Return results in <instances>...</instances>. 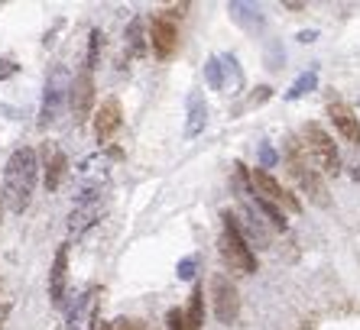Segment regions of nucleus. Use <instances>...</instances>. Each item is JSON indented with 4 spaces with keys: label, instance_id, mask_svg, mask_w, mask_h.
<instances>
[{
    "label": "nucleus",
    "instance_id": "nucleus-3",
    "mask_svg": "<svg viewBox=\"0 0 360 330\" xmlns=\"http://www.w3.org/2000/svg\"><path fill=\"white\" fill-rule=\"evenodd\" d=\"M285 165H289V175H292L295 182H299V188L305 191V194H309L315 204H319V207H328V204H331L325 182H321L319 172L311 169V162L305 159V152H302V146H299L295 140H289V146H285Z\"/></svg>",
    "mask_w": 360,
    "mask_h": 330
},
{
    "label": "nucleus",
    "instance_id": "nucleus-31",
    "mask_svg": "<svg viewBox=\"0 0 360 330\" xmlns=\"http://www.w3.org/2000/svg\"><path fill=\"white\" fill-rule=\"evenodd\" d=\"M4 207H7V201H4V188H0V220H4Z\"/></svg>",
    "mask_w": 360,
    "mask_h": 330
},
{
    "label": "nucleus",
    "instance_id": "nucleus-14",
    "mask_svg": "<svg viewBox=\"0 0 360 330\" xmlns=\"http://www.w3.org/2000/svg\"><path fill=\"white\" fill-rule=\"evenodd\" d=\"M65 289H68V246H59L49 272V301L56 308L65 305Z\"/></svg>",
    "mask_w": 360,
    "mask_h": 330
},
{
    "label": "nucleus",
    "instance_id": "nucleus-15",
    "mask_svg": "<svg viewBox=\"0 0 360 330\" xmlns=\"http://www.w3.org/2000/svg\"><path fill=\"white\" fill-rule=\"evenodd\" d=\"M42 152H46V188L59 191L62 178H65V172H68V159H65V152H62L56 143H46Z\"/></svg>",
    "mask_w": 360,
    "mask_h": 330
},
{
    "label": "nucleus",
    "instance_id": "nucleus-29",
    "mask_svg": "<svg viewBox=\"0 0 360 330\" xmlns=\"http://www.w3.org/2000/svg\"><path fill=\"white\" fill-rule=\"evenodd\" d=\"M7 314H10V301L7 298H0V324L7 321Z\"/></svg>",
    "mask_w": 360,
    "mask_h": 330
},
{
    "label": "nucleus",
    "instance_id": "nucleus-6",
    "mask_svg": "<svg viewBox=\"0 0 360 330\" xmlns=\"http://www.w3.org/2000/svg\"><path fill=\"white\" fill-rule=\"evenodd\" d=\"M205 81H208L211 91H221V94H240L243 88V72L237 65V58L231 52L224 55H211L208 65H205Z\"/></svg>",
    "mask_w": 360,
    "mask_h": 330
},
{
    "label": "nucleus",
    "instance_id": "nucleus-17",
    "mask_svg": "<svg viewBox=\"0 0 360 330\" xmlns=\"http://www.w3.org/2000/svg\"><path fill=\"white\" fill-rule=\"evenodd\" d=\"M201 324H205V289L195 285L188 308H185V330H201Z\"/></svg>",
    "mask_w": 360,
    "mask_h": 330
},
{
    "label": "nucleus",
    "instance_id": "nucleus-18",
    "mask_svg": "<svg viewBox=\"0 0 360 330\" xmlns=\"http://www.w3.org/2000/svg\"><path fill=\"white\" fill-rule=\"evenodd\" d=\"M231 17L237 20V23H243L247 29H257V26H263V17H260V7H253V4H231Z\"/></svg>",
    "mask_w": 360,
    "mask_h": 330
},
{
    "label": "nucleus",
    "instance_id": "nucleus-11",
    "mask_svg": "<svg viewBox=\"0 0 360 330\" xmlns=\"http://www.w3.org/2000/svg\"><path fill=\"white\" fill-rule=\"evenodd\" d=\"M91 104H94V78H91V72L84 68L82 74H75L72 91H68V107H72L75 124H84V120H88V114H91Z\"/></svg>",
    "mask_w": 360,
    "mask_h": 330
},
{
    "label": "nucleus",
    "instance_id": "nucleus-24",
    "mask_svg": "<svg viewBox=\"0 0 360 330\" xmlns=\"http://www.w3.org/2000/svg\"><path fill=\"white\" fill-rule=\"evenodd\" d=\"M195 269H198V256H185L182 263H179V279H192Z\"/></svg>",
    "mask_w": 360,
    "mask_h": 330
},
{
    "label": "nucleus",
    "instance_id": "nucleus-10",
    "mask_svg": "<svg viewBox=\"0 0 360 330\" xmlns=\"http://www.w3.org/2000/svg\"><path fill=\"white\" fill-rule=\"evenodd\" d=\"M150 46H153V55L156 58H172L179 49V26L172 23L169 17H153L150 20Z\"/></svg>",
    "mask_w": 360,
    "mask_h": 330
},
{
    "label": "nucleus",
    "instance_id": "nucleus-19",
    "mask_svg": "<svg viewBox=\"0 0 360 330\" xmlns=\"http://www.w3.org/2000/svg\"><path fill=\"white\" fill-rule=\"evenodd\" d=\"M146 52V29H143V20H134L127 26V55H143Z\"/></svg>",
    "mask_w": 360,
    "mask_h": 330
},
{
    "label": "nucleus",
    "instance_id": "nucleus-21",
    "mask_svg": "<svg viewBox=\"0 0 360 330\" xmlns=\"http://www.w3.org/2000/svg\"><path fill=\"white\" fill-rule=\"evenodd\" d=\"M315 84H319V74H315V72H305V74H299V78H295V84H292V88H289V91H285V98H289V100H299L302 94L315 91Z\"/></svg>",
    "mask_w": 360,
    "mask_h": 330
},
{
    "label": "nucleus",
    "instance_id": "nucleus-12",
    "mask_svg": "<svg viewBox=\"0 0 360 330\" xmlns=\"http://www.w3.org/2000/svg\"><path fill=\"white\" fill-rule=\"evenodd\" d=\"M328 117H331V124H335V130L341 133L344 140L360 146V117L354 114L344 100H338V98L328 100Z\"/></svg>",
    "mask_w": 360,
    "mask_h": 330
},
{
    "label": "nucleus",
    "instance_id": "nucleus-9",
    "mask_svg": "<svg viewBox=\"0 0 360 330\" xmlns=\"http://www.w3.org/2000/svg\"><path fill=\"white\" fill-rule=\"evenodd\" d=\"M101 214H104L101 191H82V194H78L75 211H72V217H68V230L78 237V233H84L88 227H94V223L101 220Z\"/></svg>",
    "mask_w": 360,
    "mask_h": 330
},
{
    "label": "nucleus",
    "instance_id": "nucleus-8",
    "mask_svg": "<svg viewBox=\"0 0 360 330\" xmlns=\"http://www.w3.org/2000/svg\"><path fill=\"white\" fill-rule=\"evenodd\" d=\"M211 298H214V314H218L221 324H234L237 314H240V295H237V285L227 275H214L211 279Z\"/></svg>",
    "mask_w": 360,
    "mask_h": 330
},
{
    "label": "nucleus",
    "instance_id": "nucleus-1",
    "mask_svg": "<svg viewBox=\"0 0 360 330\" xmlns=\"http://www.w3.org/2000/svg\"><path fill=\"white\" fill-rule=\"evenodd\" d=\"M36 178H39L36 149L20 146L7 159V169H4V201H7V207L13 214H23L26 207H30L33 191H36Z\"/></svg>",
    "mask_w": 360,
    "mask_h": 330
},
{
    "label": "nucleus",
    "instance_id": "nucleus-27",
    "mask_svg": "<svg viewBox=\"0 0 360 330\" xmlns=\"http://www.w3.org/2000/svg\"><path fill=\"white\" fill-rule=\"evenodd\" d=\"M257 91H260V94H253V98L247 100V107H260L263 100H269V94H273V88H257ZM247 107H243V110H247Z\"/></svg>",
    "mask_w": 360,
    "mask_h": 330
},
{
    "label": "nucleus",
    "instance_id": "nucleus-30",
    "mask_svg": "<svg viewBox=\"0 0 360 330\" xmlns=\"http://www.w3.org/2000/svg\"><path fill=\"white\" fill-rule=\"evenodd\" d=\"M91 330H114V324H108V321H101V317H94Z\"/></svg>",
    "mask_w": 360,
    "mask_h": 330
},
{
    "label": "nucleus",
    "instance_id": "nucleus-25",
    "mask_svg": "<svg viewBox=\"0 0 360 330\" xmlns=\"http://www.w3.org/2000/svg\"><path fill=\"white\" fill-rule=\"evenodd\" d=\"M166 330H185V314L179 311V308H172V311L166 314Z\"/></svg>",
    "mask_w": 360,
    "mask_h": 330
},
{
    "label": "nucleus",
    "instance_id": "nucleus-2",
    "mask_svg": "<svg viewBox=\"0 0 360 330\" xmlns=\"http://www.w3.org/2000/svg\"><path fill=\"white\" fill-rule=\"evenodd\" d=\"M299 136H302L299 146H302V152H305V159H309L311 165H319L321 172H328V175L341 172V156H338L335 140H331L319 124H305Z\"/></svg>",
    "mask_w": 360,
    "mask_h": 330
},
{
    "label": "nucleus",
    "instance_id": "nucleus-26",
    "mask_svg": "<svg viewBox=\"0 0 360 330\" xmlns=\"http://www.w3.org/2000/svg\"><path fill=\"white\" fill-rule=\"evenodd\" d=\"M17 72H20V65L13 62V58H0V81H7V78H13Z\"/></svg>",
    "mask_w": 360,
    "mask_h": 330
},
{
    "label": "nucleus",
    "instance_id": "nucleus-4",
    "mask_svg": "<svg viewBox=\"0 0 360 330\" xmlns=\"http://www.w3.org/2000/svg\"><path fill=\"white\" fill-rule=\"evenodd\" d=\"M218 253L227 269L237 275H250L253 269H257V256H253L250 243L240 237V230L231 223L227 214H224V230H221V239H218Z\"/></svg>",
    "mask_w": 360,
    "mask_h": 330
},
{
    "label": "nucleus",
    "instance_id": "nucleus-7",
    "mask_svg": "<svg viewBox=\"0 0 360 330\" xmlns=\"http://www.w3.org/2000/svg\"><path fill=\"white\" fill-rule=\"evenodd\" d=\"M250 185H253V191H257V198L269 201V204H276V207H285V211H292V214H299V211H302L299 198H295V194H289V191H285L283 185H279L276 178L266 172V169H260V165L250 172Z\"/></svg>",
    "mask_w": 360,
    "mask_h": 330
},
{
    "label": "nucleus",
    "instance_id": "nucleus-28",
    "mask_svg": "<svg viewBox=\"0 0 360 330\" xmlns=\"http://www.w3.org/2000/svg\"><path fill=\"white\" fill-rule=\"evenodd\" d=\"M273 162H276V152H273L269 146H263V165H260V169H269Z\"/></svg>",
    "mask_w": 360,
    "mask_h": 330
},
{
    "label": "nucleus",
    "instance_id": "nucleus-16",
    "mask_svg": "<svg viewBox=\"0 0 360 330\" xmlns=\"http://www.w3.org/2000/svg\"><path fill=\"white\" fill-rule=\"evenodd\" d=\"M208 124V104L201 94H192L188 98V120H185V136H198Z\"/></svg>",
    "mask_w": 360,
    "mask_h": 330
},
{
    "label": "nucleus",
    "instance_id": "nucleus-20",
    "mask_svg": "<svg viewBox=\"0 0 360 330\" xmlns=\"http://www.w3.org/2000/svg\"><path fill=\"white\" fill-rule=\"evenodd\" d=\"M257 204V214H263L266 217L276 230H285V214H283V207H276V204H269V201H263V198H257L253 201Z\"/></svg>",
    "mask_w": 360,
    "mask_h": 330
},
{
    "label": "nucleus",
    "instance_id": "nucleus-23",
    "mask_svg": "<svg viewBox=\"0 0 360 330\" xmlns=\"http://www.w3.org/2000/svg\"><path fill=\"white\" fill-rule=\"evenodd\" d=\"M114 330H153V327L146 321H136V317H117Z\"/></svg>",
    "mask_w": 360,
    "mask_h": 330
},
{
    "label": "nucleus",
    "instance_id": "nucleus-5",
    "mask_svg": "<svg viewBox=\"0 0 360 330\" xmlns=\"http://www.w3.org/2000/svg\"><path fill=\"white\" fill-rule=\"evenodd\" d=\"M68 91H72V78H68L65 65H52V72L46 74V91H42V107H39V126H52L62 114Z\"/></svg>",
    "mask_w": 360,
    "mask_h": 330
},
{
    "label": "nucleus",
    "instance_id": "nucleus-22",
    "mask_svg": "<svg viewBox=\"0 0 360 330\" xmlns=\"http://www.w3.org/2000/svg\"><path fill=\"white\" fill-rule=\"evenodd\" d=\"M101 42H104V36H101V29H91V42H88V58H84V68H88V72H94V65H98Z\"/></svg>",
    "mask_w": 360,
    "mask_h": 330
},
{
    "label": "nucleus",
    "instance_id": "nucleus-13",
    "mask_svg": "<svg viewBox=\"0 0 360 330\" xmlns=\"http://www.w3.org/2000/svg\"><path fill=\"white\" fill-rule=\"evenodd\" d=\"M120 124H124V110H120V100H117V98H108V100H104V104L98 107V114H94V136H98V143L114 140V133L120 130Z\"/></svg>",
    "mask_w": 360,
    "mask_h": 330
}]
</instances>
